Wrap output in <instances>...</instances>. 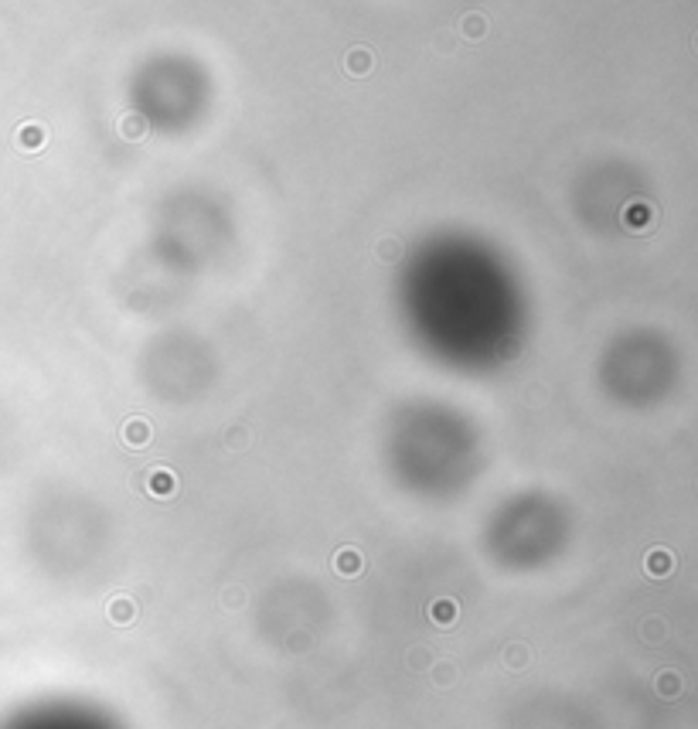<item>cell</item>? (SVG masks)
Returning <instances> with one entry per match:
<instances>
[{
  "mask_svg": "<svg viewBox=\"0 0 698 729\" xmlns=\"http://www.w3.org/2000/svg\"><path fill=\"white\" fill-rule=\"evenodd\" d=\"M0 729H123L106 709L89 705V702H72V698H55V702H38L24 705L14 715H7Z\"/></svg>",
  "mask_w": 698,
  "mask_h": 729,
  "instance_id": "obj_1",
  "label": "cell"
},
{
  "mask_svg": "<svg viewBox=\"0 0 698 729\" xmlns=\"http://www.w3.org/2000/svg\"><path fill=\"white\" fill-rule=\"evenodd\" d=\"M41 140H45V133H41L38 126H24V130L17 133V143H21L24 150H38V147H41Z\"/></svg>",
  "mask_w": 698,
  "mask_h": 729,
  "instance_id": "obj_2",
  "label": "cell"
},
{
  "mask_svg": "<svg viewBox=\"0 0 698 729\" xmlns=\"http://www.w3.org/2000/svg\"><path fill=\"white\" fill-rule=\"evenodd\" d=\"M651 573L654 576L671 573V556H667V552H654V556H651Z\"/></svg>",
  "mask_w": 698,
  "mask_h": 729,
  "instance_id": "obj_3",
  "label": "cell"
},
{
  "mask_svg": "<svg viewBox=\"0 0 698 729\" xmlns=\"http://www.w3.org/2000/svg\"><path fill=\"white\" fill-rule=\"evenodd\" d=\"M695 45H698V41H695Z\"/></svg>",
  "mask_w": 698,
  "mask_h": 729,
  "instance_id": "obj_4",
  "label": "cell"
}]
</instances>
